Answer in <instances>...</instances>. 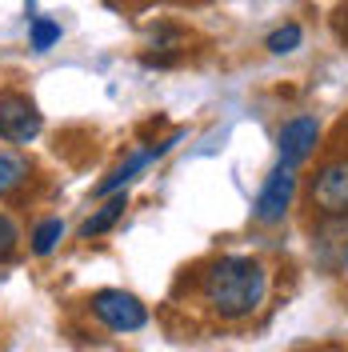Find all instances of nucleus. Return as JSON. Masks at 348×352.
<instances>
[{
    "label": "nucleus",
    "instance_id": "3",
    "mask_svg": "<svg viewBox=\"0 0 348 352\" xmlns=\"http://www.w3.org/2000/svg\"><path fill=\"white\" fill-rule=\"evenodd\" d=\"M88 312L109 332H120V336L140 332L149 324V308L140 305V296H132L124 288H100V292H92L88 296Z\"/></svg>",
    "mask_w": 348,
    "mask_h": 352
},
{
    "label": "nucleus",
    "instance_id": "4",
    "mask_svg": "<svg viewBox=\"0 0 348 352\" xmlns=\"http://www.w3.org/2000/svg\"><path fill=\"white\" fill-rule=\"evenodd\" d=\"M292 200H296V168L281 160L272 173L264 176L261 192H257V204H252V220L261 228H276V224H284Z\"/></svg>",
    "mask_w": 348,
    "mask_h": 352
},
{
    "label": "nucleus",
    "instance_id": "5",
    "mask_svg": "<svg viewBox=\"0 0 348 352\" xmlns=\"http://www.w3.org/2000/svg\"><path fill=\"white\" fill-rule=\"evenodd\" d=\"M44 129V116L36 109V100L28 92H17V88H4L0 92V140L4 144H28L36 140Z\"/></svg>",
    "mask_w": 348,
    "mask_h": 352
},
{
    "label": "nucleus",
    "instance_id": "2",
    "mask_svg": "<svg viewBox=\"0 0 348 352\" xmlns=\"http://www.w3.org/2000/svg\"><path fill=\"white\" fill-rule=\"evenodd\" d=\"M305 200L320 220L325 217L348 220V156H336V160L320 164L316 173L308 176Z\"/></svg>",
    "mask_w": 348,
    "mask_h": 352
},
{
    "label": "nucleus",
    "instance_id": "8",
    "mask_svg": "<svg viewBox=\"0 0 348 352\" xmlns=\"http://www.w3.org/2000/svg\"><path fill=\"white\" fill-rule=\"evenodd\" d=\"M28 180H32L28 156H21L17 148H0V200L17 197Z\"/></svg>",
    "mask_w": 348,
    "mask_h": 352
},
{
    "label": "nucleus",
    "instance_id": "14",
    "mask_svg": "<svg viewBox=\"0 0 348 352\" xmlns=\"http://www.w3.org/2000/svg\"><path fill=\"white\" fill-rule=\"evenodd\" d=\"M332 32H336V41L348 48V0L336 8V12H332Z\"/></svg>",
    "mask_w": 348,
    "mask_h": 352
},
{
    "label": "nucleus",
    "instance_id": "9",
    "mask_svg": "<svg viewBox=\"0 0 348 352\" xmlns=\"http://www.w3.org/2000/svg\"><path fill=\"white\" fill-rule=\"evenodd\" d=\"M149 160H156L153 148H149V153H132L120 168H112V173L96 184V197H112V192H120L129 180H136V173H144V164H149Z\"/></svg>",
    "mask_w": 348,
    "mask_h": 352
},
{
    "label": "nucleus",
    "instance_id": "1",
    "mask_svg": "<svg viewBox=\"0 0 348 352\" xmlns=\"http://www.w3.org/2000/svg\"><path fill=\"white\" fill-rule=\"evenodd\" d=\"M196 300L220 324H244L268 300V268L257 256H213L196 272Z\"/></svg>",
    "mask_w": 348,
    "mask_h": 352
},
{
    "label": "nucleus",
    "instance_id": "12",
    "mask_svg": "<svg viewBox=\"0 0 348 352\" xmlns=\"http://www.w3.org/2000/svg\"><path fill=\"white\" fill-rule=\"evenodd\" d=\"M56 41H61V24L48 21V16H36L32 28H28V48H32V52H48Z\"/></svg>",
    "mask_w": 348,
    "mask_h": 352
},
{
    "label": "nucleus",
    "instance_id": "6",
    "mask_svg": "<svg viewBox=\"0 0 348 352\" xmlns=\"http://www.w3.org/2000/svg\"><path fill=\"white\" fill-rule=\"evenodd\" d=\"M320 144V120L312 112H301V116H288L281 124V136H276V148H281V160L301 168L308 156L316 153Z\"/></svg>",
    "mask_w": 348,
    "mask_h": 352
},
{
    "label": "nucleus",
    "instance_id": "7",
    "mask_svg": "<svg viewBox=\"0 0 348 352\" xmlns=\"http://www.w3.org/2000/svg\"><path fill=\"white\" fill-rule=\"evenodd\" d=\"M124 208H129V192H112L92 217L80 224V241H96V236H105V232H112L116 228V220L124 217Z\"/></svg>",
    "mask_w": 348,
    "mask_h": 352
},
{
    "label": "nucleus",
    "instance_id": "10",
    "mask_svg": "<svg viewBox=\"0 0 348 352\" xmlns=\"http://www.w3.org/2000/svg\"><path fill=\"white\" fill-rule=\"evenodd\" d=\"M301 41H305V28L296 21H288V24H281L276 32H268L264 36V48L272 52V56H288V52H296L301 48Z\"/></svg>",
    "mask_w": 348,
    "mask_h": 352
},
{
    "label": "nucleus",
    "instance_id": "11",
    "mask_svg": "<svg viewBox=\"0 0 348 352\" xmlns=\"http://www.w3.org/2000/svg\"><path fill=\"white\" fill-rule=\"evenodd\" d=\"M61 241H65V220L61 217H48L32 228V252H36V256H48Z\"/></svg>",
    "mask_w": 348,
    "mask_h": 352
},
{
    "label": "nucleus",
    "instance_id": "13",
    "mask_svg": "<svg viewBox=\"0 0 348 352\" xmlns=\"http://www.w3.org/2000/svg\"><path fill=\"white\" fill-rule=\"evenodd\" d=\"M17 248H21V228L12 224V217L0 212V261H8Z\"/></svg>",
    "mask_w": 348,
    "mask_h": 352
}]
</instances>
